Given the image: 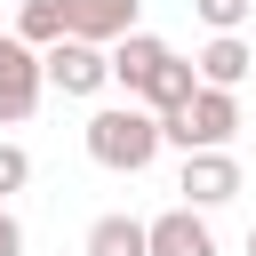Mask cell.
<instances>
[{
  "instance_id": "6da1fadb",
  "label": "cell",
  "mask_w": 256,
  "mask_h": 256,
  "mask_svg": "<svg viewBox=\"0 0 256 256\" xmlns=\"http://www.w3.org/2000/svg\"><path fill=\"white\" fill-rule=\"evenodd\" d=\"M80 144H88V160H96V168H112V176H144V168L160 160L168 128H160V112H152V104H136V96H128V104L88 112Z\"/></svg>"
},
{
  "instance_id": "7a4b0ae2",
  "label": "cell",
  "mask_w": 256,
  "mask_h": 256,
  "mask_svg": "<svg viewBox=\"0 0 256 256\" xmlns=\"http://www.w3.org/2000/svg\"><path fill=\"white\" fill-rule=\"evenodd\" d=\"M160 128H168V144H184V152H232V136H240V96L200 80V96H192L176 120H160Z\"/></svg>"
},
{
  "instance_id": "3957f363",
  "label": "cell",
  "mask_w": 256,
  "mask_h": 256,
  "mask_svg": "<svg viewBox=\"0 0 256 256\" xmlns=\"http://www.w3.org/2000/svg\"><path fill=\"white\" fill-rule=\"evenodd\" d=\"M48 96V56L24 32H0V128H24Z\"/></svg>"
},
{
  "instance_id": "277c9868",
  "label": "cell",
  "mask_w": 256,
  "mask_h": 256,
  "mask_svg": "<svg viewBox=\"0 0 256 256\" xmlns=\"http://www.w3.org/2000/svg\"><path fill=\"white\" fill-rule=\"evenodd\" d=\"M48 56V88L56 96H104L112 88V48H96V40H56V48H40Z\"/></svg>"
},
{
  "instance_id": "5b68a950",
  "label": "cell",
  "mask_w": 256,
  "mask_h": 256,
  "mask_svg": "<svg viewBox=\"0 0 256 256\" xmlns=\"http://www.w3.org/2000/svg\"><path fill=\"white\" fill-rule=\"evenodd\" d=\"M176 192H184V208H224V200H240V160L232 152H184Z\"/></svg>"
},
{
  "instance_id": "8992f818",
  "label": "cell",
  "mask_w": 256,
  "mask_h": 256,
  "mask_svg": "<svg viewBox=\"0 0 256 256\" xmlns=\"http://www.w3.org/2000/svg\"><path fill=\"white\" fill-rule=\"evenodd\" d=\"M152 256H224L208 232V208H168L152 216Z\"/></svg>"
},
{
  "instance_id": "52a82bcc",
  "label": "cell",
  "mask_w": 256,
  "mask_h": 256,
  "mask_svg": "<svg viewBox=\"0 0 256 256\" xmlns=\"http://www.w3.org/2000/svg\"><path fill=\"white\" fill-rule=\"evenodd\" d=\"M168 56H176V48H168V40H152V32H128V40H112V88L144 96V88H152V72H160Z\"/></svg>"
},
{
  "instance_id": "ba28073f",
  "label": "cell",
  "mask_w": 256,
  "mask_h": 256,
  "mask_svg": "<svg viewBox=\"0 0 256 256\" xmlns=\"http://www.w3.org/2000/svg\"><path fill=\"white\" fill-rule=\"evenodd\" d=\"M136 8H144V0H72V32H80V40H96V48H112V40L144 32V24H136Z\"/></svg>"
},
{
  "instance_id": "9c48e42d",
  "label": "cell",
  "mask_w": 256,
  "mask_h": 256,
  "mask_svg": "<svg viewBox=\"0 0 256 256\" xmlns=\"http://www.w3.org/2000/svg\"><path fill=\"white\" fill-rule=\"evenodd\" d=\"M192 64H200V80H208V88H240V80H248V64H256V48H248L240 32H216Z\"/></svg>"
},
{
  "instance_id": "30bf717a",
  "label": "cell",
  "mask_w": 256,
  "mask_h": 256,
  "mask_svg": "<svg viewBox=\"0 0 256 256\" xmlns=\"http://www.w3.org/2000/svg\"><path fill=\"white\" fill-rule=\"evenodd\" d=\"M192 96H200V64H184V56H168V64L152 72V88H144L136 104H152L160 120H176V112H184Z\"/></svg>"
},
{
  "instance_id": "8fae6325",
  "label": "cell",
  "mask_w": 256,
  "mask_h": 256,
  "mask_svg": "<svg viewBox=\"0 0 256 256\" xmlns=\"http://www.w3.org/2000/svg\"><path fill=\"white\" fill-rule=\"evenodd\" d=\"M80 256H152V224L144 216H96Z\"/></svg>"
},
{
  "instance_id": "7c38bea8",
  "label": "cell",
  "mask_w": 256,
  "mask_h": 256,
  "mask_svg": "<svg viewBox=\"0 0 256 256\" xmlns=\"http://www.w3.org/2000/svg\"><path fill=\"white\" fill-rule=\"evenodd\" d=\"M16 32H24L32 48L72 40V0H24V8H16Z\"/></svg>"
},
{
  "instance_id": "4fadbf2b",
  "label": "cell",
  "mask_w": 256,
  "mask_h": 256,
  "mask_svg": "<svg viewBox=\"0 0 256 256\" xmlns=\"http://www.w3.org/2000/svg\"><path fill=\"white\" fill-rule=\"evenodd\" d=\"M192 16H200L208 32H240V24L256 16V0H192Z\"/></svg>"
},
{
  "instance_id": "5bb4252c",
  "label": "cell",
  "mask_w": 256,
  "mask_h": 256,
  "mask_svg": "<svg viewBox=\"0 0 256 256\" xmlns=\"http://www.w3.org/2000/svg\"><path fill=\"white\" fill-rule=\"evenodd\" d=\"M24 184H32V152L24 144H0V200H16Z\"/></svg>"
},
{
  "instance_id": "9a60e30c",
  "label": "cell",
  "mask_w": 256,
  "mask_h": 256,
  "mask_svg": "<svg viewBox=\"0 0 256 256\" xmlns=\"http://www.w3.org/2000/svg\"><path fill=\"white\" fill-rule=\"evenodd\" d=\"M0 256H24V224L8 216V200H0Z\"/></svg>"
},
{
  "instance_id": "2e32d148",
  "label": "cell",
  "mask_w": 256,
  "mask_h": 256,
  "mask_svg": "<svg viewBox=\"0 0 256 256\" xmlns=\"http://www.w3.org/2000/svg\"><path fill=\"white\" fill-rule=\"evenodd\" d=\"M248 256H256V224H248Z\"/></svg>"
}]
</instances>
